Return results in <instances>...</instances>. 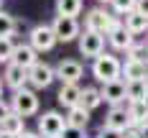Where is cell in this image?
<instances>
[{
    "mask_svg": "<svg viewBox=\"0 0 148 138\" xmlns=\"http://www.w3.org/2000/svg\"><path fill=\"white\" fill-rule=\"evenodd\" d=\"M100 138H125V130H115V128L105 125L102 130H100Z\"/></svg>",
    "mask_w": 148,
    "mask_h": 138,
    "instance_id": "obj_28",
    "label": "cell"
},
{
    "mask_svg": "<svg viewBox=\"0 0 148 138\" xmlns=\"http://www.w3.org/2000/svg\"><path fill=\"white\" fill-rule=\"evenodd\" d=\"M130 115H133V123L135 125H140V123H146L148 120V107H146V102L140 100V102H130Z\"/></svg>",
    "mask_w": 148,
    "mask_h": 138,
    "instance_id": "obj_23",
    "label": "cell"
},
{
    "mask_svg": "<svg viewBox=\"0 0 148 138\" xmlns=\"http://www.w3.org/2000/svg\"><path fill=\"white\" fill-rule=\"evenodd\" d=\"M123 77L130 82V79H146V59H125L123 64Z\"/></svg>",
    "mask_w": 148,
    "mask_h": 138,
    "instance_id": "obj_15",
    "label": "cell"
},
{
    "mask_svg": "<svg viewBox=\"0 0 148 138\" xmlns=\"http://www.w3.org/2000/svg\"><path fill=\"white\" fill-rule=\"evenodd\" d=\"M56 33H54V26H36L31 31V46L36 51H51L54 44H56Z\"/></svg>",
    "mask_w": 148,
    "mask_h": 138,
    "instance_id": "obj_9",
    "label": "cell"
},
{
    "mask_svg": "<svg viewBox=\"0 0 148 138\" xmlns=\"http://www.w3.org/2000/svg\"><path fill=\"white\" fill-rule=\"evenodd\" d=\"M54 79H56V69L49 67L46 61H36V64L28 69V82L36 87V90H46Z\"/></svg>",
    "mask_w": 148,
    "mask_h": 138,
    "instance_id": "obj_6",
    "label": "cell"
},
{
    "mask_svg": "<svg viewBox=\"0 0 148 138\" xmlns=\"http://www.w3.org/2000/svg\"><path fill=\"white\" fill-rule=\"evenodd\" d=\"M138 133H140V138H148V120L138 125Z\"/></svg>",
    "mask_w": 148,
    "mask_h": 138,
    "instance_id": "obj_31",
    "label": "cell"
},
{
    "mask_svg": "<svg viewBox=\"0 0 148 138\" xmlns=\"http://www.w3.org/2000/svg\"><path fill=\"white\" fill-rule=\"evenodd\" d=\"M110 5H112V10H115V13L125 15V13H130V10L138 8V0H112Z\"/></svg>",
    "mask_w": 148,
    "mask_h": 138,
    "instance_id": "obj_26",
    "label": "cell"
},
{
    "mask_svg": "<svg viewBox=\"0 0 148 138\" xmlns=\"http://www.w3.org/2000/svg\"><path fill=\"white\" fill-rule=\"evenodd\" d=\"M0 138H18V136H10V133H0Z\"/></svg>",
    "mask_w": 148,
    "mask_h": 138,
    "instance_id": "obj_33",
    "label": "cell"
},
{
    "mask_svg": "<svg viewBox=\"0 0 148 138\" xmlns=\"http://www.w3.org/2000/svg\"><path fill=\"white\" fill-rule=\"evenodd\" d=\"M13 113H18V115H23V118H28V115H33L36 110H38V97H36V92L31 90H18L13 95Z\"/></svg>",
    "mask_w": 148,
    "mask_h": 138,
    "instance_id": "obj_8",
    "label": "cell"
},
{
    "mask_svg": "<svg viewBox=\"0 0 148 138\" xmlns=\"http://www.w3.org/2000/svg\"><path fill=\"white\" fill-rule=\"evenodd\" d=\"M92 74L97 77L100 82H110V79H118L123 77V64L118 61V56H110V54H100L95 64H92Z\"/></svg>",
    "mask_w": 148,
    "mask_h": 138,
    "instance_id": "obj_1",
    "label": "cell"
},
{
    "mask_svg": "<svg viewBox=\"0 0 148 138\" xmlns=\"http://www.w3.org/2000/svg\"><path fill=\"white\" fill-rule=\"evenodd\" d=\"M107 36H110V44L115 46V49H120V51H128V49L135 44V41H133V36H135V33L128 28L125 23H120V21L115 23V28L110 31Z\"/></svg>",
    "mask_w": 148,
    "mask_h": 138,
    "instance_id": "obj_12",
    "label": "cell"
},
{
    "mask_svg": "<svg viewBox=\"0 0 148 138\" xmlns=\"http://www.w3.org/2000/svg\"><path fill=\"white\" fill-rule=\"evenodd\" d=\"M82 13V0H56V15H77Z\"/></svg>",
    "mask_w": 148,
    "mask_h": 138,
    "instance_id": "obj_21",
    "label": "cell"
},
{
    "mask_svg": "<svg viewBox=\"0 0 148 138\" xmlns=\"http://www.w3.org/2000/svg\"><path fill=\"white\" fill-rule=\"evenodd\" d=\"M0 92H3V79H0Z\"/></svg>",
    "mask_w": 148,
    "mask_h": 138,
    "instance_id": "obj_36",
    "label": "cell"
},
{
    "mask_svg": "<svg viewBox=\"0 0 148 138\" xmlns=\"http://www.w3.org/2000/svg\"><path fill=\"white\" fill-rule=\"evenodd\" d=\"M56 97H59V102L64 107H77L82 102V90L77 87V82H64Z\"/></svg>",
    "mask_w": 148,
    "mask_h": 138,
    "instance_id": "obj_13",
    "label": "cell"
},
{
    "mask_svg": "<svg viewBox=\"0 0 148 138\" xmlns=\"http://www.w3.org/2000/svg\"><path fill=\"white\" fill-rule=\"evenodd\" d=\"M5 84L10 87L13 92L23 90L26 87V82H28V69L23 67V64H15V61H8V67H5Z\"/></svg>",
    "mask_w": 148,
    "mask_h": 138,
    "instance_id": "obj_11",
    "label": "cell"
},
{
    "mask_svg": "<svg viewBox=\"0 0 148 138\" xmlns=\"http://www.w3.org/2000/svg\"><path fill=\"white\" fill-rule=\"evenodd\" d=\"M100 3H112V0H100Z\"/></svg>",
    "mask_w": 148,
    "mask_h": 138,
    "instance_id": "obj_35",
    "label": "cell"
},
{
    "mask_svg": "<svg viewBox=\"0 0 148 138\" xmlns=\"http://www.w3.org/2000/svg\"><path fill=\"white\" fill-rule=\"evenodd\" d=\"M135 10H140L143 15H148V0H138V8Z\"/></svg>",
    "mask_w": 148,
    "mask_h": 138,
    "instance_id": "obj_30",
    "label": "cell"
},
{
    "mask_svg": "<svg viewBox=\"0 0 148 138\" xmlns=\"http://www.w3.org/2000/svg\"><path fill=\"white\" fill-rule=\"evenodd\" d=\"M56 77H59L61 82H77V79L82 77V64L74 61V59L59 61V67H56Z\"/></svg>",
    "mask_w": 148,
    "mask_h": 138,
    "instance_id": "obj_14",
    "label": "cell"
},
{
    "mask_svg": "<svg viewBox=\"0 0 148 138\" xmlns=\"http://www.w3.org/2000/svg\"><path fill=\"white\" fill-rule=\"evenodd\" d=\"M148 97V79H130L128 82V102H140Z\"/></svg>",
    "mask_w": 148,
    "mask_h": 138,
    "instance_id": "obj_19",
    "label": "cell"
},
{
    "mask_svg": "<svg viewBox=\"0 0 148 138\" xmlns=\"http://www.w3.org/2000/svg\"><path fill=\"white\" fill-rule=\"evenodd\" d=\"M51 26H54L56 38L64 41V44H69V41H74V38L79 36V23H77L74 15H56Z\"/></svg>",
    "mask_w": 148,
    "mask_h": 138,
    "instance_id": "obj_7",
    "label": "cell"
},
{
    "mask_svg": "<svg viewBox=\"0 0 148 138\" xmlns=\"http://www.w3.org/2000/svg\"><path fill=\"white\" fill-rule=\"evenodd\" d=\"M89 113H92V110H87L84 105L69 107V115H66V123H69V125H77V128H87Z\"/></svg>",
    "mask_w": 148,
    "mask_h": 138,
    "instance_id": "obj_20",
    "label": "cell"
},
{
    "mask_svg": "<svg viewBox=\"0 0 148 138\" xmlns=\"http://www.w3.org/2000/svg\"><path fill=\"white\" fill-rule=\"evenodd\" d=\"M13 31H15V18L10 13H5V10H0V38L13 36Z\"/></svg>",
    "mask_w": 148,
    "mask_h": 138,
    "instance_id": "obj_24",
    "label": "cell"
},
{
    "mask_svg": "<svg viewBox=\"0 0 148 138\" xmlns=\"http://www.w3.org/2000/svg\"><path fill=\"white\" fill-rule=\"evenodd\" d=\"M105 125H110V128H115V130H128V128H133V115H130V107H123V105H112V110L107 113V118H105Z\"/></svg>",
    "mask_w": 148,
    "mask_h": 138,
    "instance_id": "obj_10",
    "label": "cell"
},
{
    "mask_svg": "<svg viewBox=\"0 0 148 138\" xmlns=\"http://www.w3.org/2000/svg\"><path fill=\"white\" fill-rule=\"evenodd\" d=\"M143 102H146V107H148V97H146V100H143Z\"/></svg>",
    "mask_w": 148,
    "mask_h": 138,
    "instance_id": "obj_37",
    "label": "cell"
},
{
    "mask_svg": "<svg viewBox=\"0 0 148 138\" xmlns=\"http://www.w3.org/2000/svg\"><path fill=\"white\" fill-rule=\"evenodd\" d=\"M64 128H66V120H64V115H59L56 110H49V113H44L38 118V133L44 138H59Z\"/></svg>",
    "mask_w": 148,
    "mask_h": 138,
    "instance_id": "obj_3",
    "label": "cell"
},
{
    "mask_svg": "<svg viewBox=\"0 0 148 138\" xmlns=\"http://www.w3.org/2000/svg\"><path fill=\"white\" fill-rule=\"evenodd\" d=\"M115 18L107 13L105 8H92V10H87V15H84V28L89 31H97V33H102V36H107L110 31L115 28Z\"/></svg>",
    "mask_w": 148,
    "mask_h": 138,
    "instance_id": "obj_2",
    "label": "cell"
},
{
    "mask_svg": "<svg viewBox=\"0 0 148 138\" xmlns=\"http://www.w3.org/2000/svg\"><path fill=\"white\" fill-rule=\"evenodd\" d=\"M0 3H3V0H0Z\"/></svg>",
    "mask_w": 148,
    "mask_h": 138,
    "instance_id": "obj_38",
    "label": "cell"
},
{
    "mask_svg": "<svg viewBox=\"0 0 148 138\" xmlns=\"http://www.w3.org/2000/svg\"><path fill=\"white\" fill-rule=\"evenodd\" d=\"M105 49V38L102 33H97V31H89L84 28V33H79V51L89 56V59H97L100 54H102Z\"/></svg>",
    "mask_w": 148,
    "mask_h": 138,
    "instance_id": "obj_5",
    "label": "cell"
},
{
    "mask_svg": "<svg viewBox=\"0 0 148 138\" xmlns=\"http://www.w3.org/2000/svg\"><path fill=\"white\" fill-rule=\"evenodd\" d=\"M18 138H41V136H38V133H28V130H23Z\"/></svg>",
    "mask_w": 148,
    "mask_h": 138,
    "instance_id": "obj_32",
    "label": "cell"
},
{
    "mask_svg": "<svg viewBox=\"0 0 148 138\" xmlns=\"http://www.w3.org/2000/svg\"><path fill=\"white\" fill-rule=\"evenodd\" d=\"M10 110H13V105H5V102L0 100V120H3V118H8V115H10Z\"/></svg>",
    "mask_w": 148,
    "mask_h": 138,
    "instance_id": "obj_29",
    "label": "cell"
},
{
    "mask_svg": "<svg viewBox=\"0 0 148 138\" xmlns=\"http://www.w3.org/2000/svg\"><path fill=\"white\" fill-rule=\"evenodd\" d=\"M100 92H102V100H105V102L120 105L123 100H128V79H125V77H118V79L102 82Z\"/></svg>",
    "mask_w": 148,
    "mask_h": 138,
    "instance_id": "obj_4",
    "label": "cell"
},
{
    "mask_svg": "<svg viewBox=\"0 0 148 138\" xmlns=\"http://www.w3.org/2000/svg\"><path fill=\"white\" fill-rule=\"evenodd\" d=\"M146 79H148V59H146Z\"/></svg>",
    "mask_w": 148,
    "mask_h": 138,
    "instance_id": "obj_34",
    "label": "cell"
},
{
    "mask_svg": "<svg viewBox=\"0 0 148 138\" xmlns=\"http://www.w3.org/2000/svg\"><path fill=\"white\" fill-rule=\"evenodd\" d=\"M15 54V44L10 41V36H3L0 38V61H13Z\"/></svg>",
    "mask_w": 148,
    "mask_h": 138,
    "instance_id": "obj_25",
    "label": "cell"
},
{
    "mask_svg": "<svg viewBox=\"0 0 148 138\" xmlns=\"http://www.w3.org/2000/svg\"><path fill=\"white\" fill-rule=\"evenodd\" d=\"M100 102H102V92L95 90V87H84L82 90V102L79 105H84L87 110H95V107H100Z\"/></svg>",
    "mask_w": 148,
    "mask_h": 138,
    "instance_id": "obj_22",
    "label": "cell"
},
{
    "mask_svg": "<svg viewBox=\"0 0 148 138\" xmlns=\"http://www.w3.org/2000/svg\"><path fill=\"white\" fill-rule=\"evenodd\" d=\"M59 138H84V128H77V125H69L66 123V128L61 130Z\"/></svg>",
    "mask_w": 148,
    "mask_h": 138,
    "instance_id": "obj_27",
    "label": "cell"
},
{
    "mask_svg": "<svg viewBox=\"0 0 148 138\" xmlns=\"http://www.w3.org/2000/svg\"><path fill=\"white\" fill-rule=\"evenodd\" d=\"M133 33H148V15H143L140 10H130L125 13V21H123Z\"/></svg>",
    "mask_w": 148,
    "mask_h": 138,
    "instance_id": "obj_18",
    "label": "cell"
},
{
    "mask_svg": "<svg viewBox=\"0 0 148 138\" xmlns=\"http://www.w3.org/2000/svg\"><path fill=\"white\" fill-rule=\"evenodd\" d=\"M36 54H38V51H36L31 44H21V46H15L13 61H15V64H23L26 69H31V67L38 61V56H36Z\"/></svg>",
    "mask_w": 148,
    "mask_h": 138,
    "instance_id": "obj_16",
    "label": "cell"
},
{
    "mask_svg": "<svg viewBox=\"0 0 148 138\" xmlns=\"http://www.w3.org/2000/svg\"><path fill=\"white\" fill-rule=\"evenodd\" d=\"M23 115H18V113H10L8 118H3L0 120V133H10V136H21L23 130H26V125H23Z\"/></svg>",
    "mask_w": 148,
    "mask_h": 138,
    "instance_id": "obj_17",
    "label": "cell"
}]
</instances>
